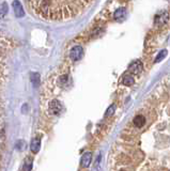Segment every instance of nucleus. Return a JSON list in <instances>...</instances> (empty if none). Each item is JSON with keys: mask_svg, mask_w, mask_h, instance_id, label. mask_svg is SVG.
<instances>
[{"mask_svg": "<svg viewBox=\"0 0 170 171\" xmlns=\"http://www.w3.org/2000/svg\"><path fill=\"white\" fill-rule=\"evenodd\" d=\"M26 2L36 16L56 22L76 18L93 0H26Z\"/></svg>", "mask_w": 170, "mask_h": 171, "instance_id": "nucleus-1", "label": "nucleus"}, {"mask_svg": "<svg viewBox=\"0 0 170 171\" xmlns=\"http://www.w3.org/2000/svg\"><path fill=\"white\" fill-rule=\"evenodd\" d=\"M169 20V13L167 11H159L154 17V24L161 27Z\"/></svg>", "mask_w": 170, "mask_h": 171, "instance_id": "nucleus-2", "label": "nucleus"}, {"mask_svg": "<svg viewBox=\"0 0 170 171\" xmlns=\"http://www.w3.org/2000/svg\"><path fill=\"white\" fill-rule=\"evenodd\" d=\"M82 55H84V50L80 46H75L70 52V57L73 61H78L81 59Z\"/></svg>", "mask_w": 170, "mask_h": 171, "instance_id": "nucleus-3", "label": "nucleus"}, {"mask_svg": "<svg viewBox=\"0 0 170 171\" xmlns=\"http://www.w3.org/2000/svg\"><path fill=\"white\" fill-rule=\"evenodd\" d=\"M142 70H143L142 63L140 62V61H134L129 66V71L133 74H140Z\"/></svg>", "mask_w": 170, "mask_h": 171, "instance_id": "nucleus-4", "label": "nucleus"}, {"mask_svg": "<svg viewBox=\"0 0 170 171\" xmlns=\"http://www.w3.org/2000/svg\"><path fill=\"white\" fill-rule=\"evenodd\" d=\"M13 8H14V12H15V15L17 17H22L24 15V11H23V6L22 3L15 0L13 2Z\"/></svg>", "mask_w": 170, "mask_h": 171, "instance_id": "nucleus-5", "label": "nucleus"}, {"mask_svg": "<svg viewBox=\"0 0 170 171\" xmlns=\"http://www.w3.org/2000/svg\"><path fill=\"white\" fill-rule=\"evenodd\" d=\"M133 122H134V125L136 127L141 128L143 125L145 124V118L143 117V116H141V114H138V116H136V117L134 118Z\"/></svg>", "mask_w": 170, "mask_h": 171, "instance_id": "nucleus-6", "label": "nucleus"}, {"mask_svg": "<svg viewBox=\"0 0 170 171\" xmlns=\"http://www.w3.org/2000/svg\"><path fill=\"white\" fill-rule=\"evenodd\" d=\"M91 159H92V154L90 152H87L82 155L81 157V165L82 167H88L91 164Z\"/></svg>", "mask_w": 170, "mask_h": 171, "instance_id": "nucleus-7", "label": "nucleus"}, {"mask_svg": "<svg viewBox=\"0 0 170 171\" xmlns=\"http://www.w3.org/2000/svg\"><path fill=\"white\" fill-rule=\"evenodd\" d=\"M125 16H126V10L123 8L118 9V10L115 12V14H113V17H115L117 20H122V19L125 18Z\"/></svg>", "mask_w": 170, "mask_h": 171, "instance_id": "nucleus-8", "label": "nucleus"}, {"mask_svg": "<svg viewBox=\"0 0 170 171\" xmlns=\"http://www.w3.org/2000/svg\"><path fill=\"white\" fill-rule=\"evenodd\" d=\"M61 108H62V107H61V105L59 103L54 102V103L49 104V110H50V112H52V114H59Z\"/></svg>", "mask_w": 170, "mask_h": 171, "instance_id": "nucleus-9", "label": "nucleus"}, {"mask_svg": "<svg viewBox=\"0 0 170 171\" xmlns=\"http://www.w3.org/2000/svg\"><path fill=\"white\" fill-rule=\"evenodd\" d=\"M40 146H41V140L39 138H34L31 142V150H32V152L36 153L40 150Z\"/></svg>", "mask_w": 170, "mask_h": 171, "instance_id": "nucleus-10", "label": "nucleus"}, {"mask_svg": "<svg viewBox=\"0 0 170 171\" xmlns=\"http://www.w3.org/2000/svg\"><path fill=\"white\" fill-rule=\"evenodd\" d=\"M135 82V79L133 78L132 76H125L123 78V84H125V86H133Z\"/></svg>", "mask_w": 170, "mask_h": 171, "instance_id": "nucleus-11", "label": "nucleus"}, {"mask_svg": "<svg viewBox=\"0 0 170 171\" xmlns=\"http://www.w3.org/2000/svg\"><path fill=\"white\" fill-rule=\"evenodd\" d=\"M166 56H167V50H166V49L161 50V52H158V55H157V57L155 58V62H159V61H162V60L164 59Z\"/></svg>", "mask_w": 170, "mask_h": 171, "instance_id": "nucleus-12", "label": "nucleus"}, {"mask_svg": "<svg viewBox=\"0 0 170 171\" xmlns=\"http://www.w3.org/2000/svg\"><path fill=\"white\" fill-rule=\"evenodd\" d=\"M7 12H8V6H7V3H2L0 6V18H3Z\"/></svg>", "mask_w": 170, "mask_h": 171, "instance_id": "nucleus-13", "label": "nucleus"}, {"mask_svg": "<svg viewBox=\"0 0 170 171\" xmlns=\"http://www.w3.org/2000/svg\"><path fill=\"white\" fill-rule=\"evenodd\" d=\"M115 109H116L115 105L110 106L109 108L107 109V112H106V117H109V116H111V114H113V112H115Z\"/></svg>", "mask_w": 170, "mask_h": 171, "instance_id": "nucleus-14", "label": "nucleus"}]
</instances>
